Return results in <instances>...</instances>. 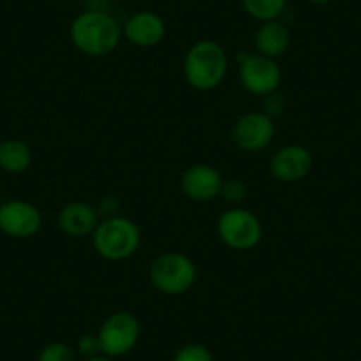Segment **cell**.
<instances>
[{
	"mask_svg": "<svg viewBox=\"0 0 361 361\" xmlns=\"http://www.w3.org/2000/svg\"><path fill=\"white\" fill-rule=\"evenodd\" d=\"M69 37L82 54L89 57H105L119 47L123 25L109 13L89 9L75 16L69 27Z\"/></svg>",
	"mask_w": 361,
	"mask_h": 361,
	"instance_id": "1",
	"label": "cell"
},
{
	"mask_svg": "<svg viewBox=\"0 0 361 361\" xmlns=\"http://www.w3.org/2000/svg\"><path fill=\"white\" fill-rule=\"evenodd\" d=\"M185 78L197 90H213L225 80L228 71V57L225 48L213 39H200L186 51Z\"/></svg>",
	"mask_w": 361,
	"mask_h": 361,
	"instance_id": "2",
	"label": "cell"
},
{
	"mask_svg": "<svg viewBox=\"0 0 361 361\" xmlns=\"http://www.w3.org/2000/svg\"><path fill=\"white\" fill-rule=\"evenodd\" d=\"M142 234L133 220L124 216H109L92 232V245L98 255L110 262L126 260L137 253Z\"/></svg>",
	"mask_w": 361,
	"mask_h": 361,
	"instance_id": "3",
	"label": "cell"
},
{
	"mask_svg": "<svg viewBox=\"0 0 361 361\" xmlns=\"http://www.w3.org/2000/svg\"><path fill=\"white\" fill-rule=\"evenodd\" d=\"M149 280L159 293L180 296L195 286L197 266L185 253L165 252L149 266Z\"/></svg>",
	"mask_w": 361,
	"mask_h": 361,
	"instance_id": "4",
	"label": "cell"
},
{
	"mask_svg": "<svg viewBox=\"0 0 361 361\" xmlns=\"http://www.w3.org/2000/svg\"><path fill=\"white\" fill-rule=\"evenodd\" d=\"M218 235L221 241L232 250L246 252L255 248L262 239V224L259 218L248 209L232 207L227 209L216 224Z\"/></svg>",
	"mask_w": 361,
	"mask_h": 361,
	"instance_id": "5",
	"label": "cell"
},
{
	"mask_svg": "<svg viewBox=\"0 0 361 361\" xmlns=\"http://www.w3.org/2000/svg\"><path fill=\"white\" fill-rule=\"evenodd\" d=\"M140 338V322L130 312H116L103 321L98 331L99 349L109 357H121L135 349Z\"/></svg>",
	"mask_w": 361,
	"mask_h": 361,
	"instance_id": "6",
	"label": "cell"
},
{
	"mask_svg": "<svg viewBox=\"0 0 361 361\" xmlns=\"http://www.w3.org/2000/svg\"><path fill=\"white\" fill-rule=\"evenodd\" d=\"M239 78L250 94L267 98L275 94L282 83V71L275 59L264 57L260 54L243 55L239 64Z\"/></svg>",
	"mask_w": 361,
	"mask_h": 361,
	"instance_id": "7",
	"label": "cell"
},
{
	"mask_svg": "<svg viewBox=\"0 0 361 361\" xmlns=\"http://www.w3.org/2000/svg\"><path fill=\"white\" fill-rule=\"evenodd\" d=\"M43 214L27 200H8L0 204V231L13 239H30L41 231Z\"/></svg>",
	"mask_w": 361,
	"mask_h": 361,
	"instance_id": "8",
	"label": "cell"
},
{
	"mask_svg": "<svg viewBox=\"0 0 361 361\" xmlns=\"http://www.w3.org/2000/svg\"><path fill=\"white\" fill-rule=\"evenodd\" d=\"M276 133L273 117L266 112L245 114L232 128V140L241 151L260 152L273 142Z\"/></svg>",
	"mask_w": 361,
	"mask_h": 361,
	"instance_id": "9",
	"label": "cell"
},
{
	"mask_svg": "<svg viewBox=\"0 0 361 361\" xmlns=\"http://www.w3.org/2000/svg\"><path fill=\"white\" fill-rule=\"evenodd\" d=\"M314 159L307 147L298 144H289L280 147L269 161V172L280 183H298L310 173Z\"/></svg>",
	"mask_w": 361,
	"mask_h": 361,
	"instance_id": "10",
	"label": "cell"
},
{
	"mask_svg": "<svg viewBox=\"0 0 361 361\" xmlns=\"http://www.w3.org/2000/svg\"><path fill=\"white\" fill-rule=\"evenodd\" d=\"M224 183L221 173L214 166L204 163L188 166L180 176V190L195 202H207L220 197Z\"/></svg>",
	"mask_w": 361,
	"mask_h": 361,
	"instance_id": "11",
	"label": "cell"
},
{
	"mask_svg": "<svg viewBox=\"0 0 361 361\" xmlns=\"http://www.w3.org/2000/svg\"><path fill=\"white\" fill-rule=\"evenodd\" d=\"M123 36L138 48L158 47L166 36V25L159 15L152 11H138L123 25Z\"/></svg>",
	"mask_w": 361,
	"mask_h": 361,
	"instance_id": "12",
	"label": "cell"
},
{
	"mask_svg": "<svg viewBox=\"0 0 361 361\" xmlns=\"http://www.w3.org/2000/svg\"><path fill=\"white\" fill-rule=\"evenodd\" d=\"M99 224V214L94 206L87 202H69L59 213V227L66 235L71 238H83L92 235L94 228Z\"/></svg>",
	"mask_w": 361,
	"mask_h": 361,
	"instance_id": "13",
	"label": "cell"
},
{
	"mask_svg": "<svg viewBox=\"0 0 361 361\" xmlns=\"http://www.w3.org/2000/svg\"><path fill=\"white\" fill-rule=\"evenodd\" d=\"M290 44V32L280 20L264 22L255 34L257 54L269 59H279L286 55Z\"/></svg>",
	"mask_w": 361,
	"mask_h": 361,
	"instance_id": "14",
	"label": "cell"
},
{
	"mask_svg": "<svg viewBox=\"0 0 361 361\" xmlns=\"http://www.w3.org/2000/svg\"><path fill=\"white\" fill-rule=\"evenodd\" d=\"M32 165V151L29 144L18 138L0 142V169L8 173H22Z\"/></svg>",
	"mask_w": 361,
	"mask_h": 361,
	"instance_id": "15",
	"label": "cell"
},
{
	"mask_svg": "<svg viewBox=\"0 0 361 361\" xmlns=\"http://www.w3.org/2000/svg\"><path fill=\"white\" fill-rule=\"evenodd\" d=\"M243 8L260 23L279 20L287 8V0H241Z\"/></svg>",
	"mask_w": 361,
	"mask_h": 361,
	"instance_id": "16",
	"label": "cell"
},
{
	"mask_svg": "<svg viewBox=\"0 0 361 361\" xmlns=\"http://www.w3.org/2000/svg\"><path fill=\"white\" fill-rule=\"evenodd\" d=\"M36 361H75V350L66 342H50L39 350Z\"/></svg>",
	"mask_w": 361,
	"mask_h": 361,
	"instance_id": "17",
	"label": "cell"
},
{
	"mask_svg": "<svg viewBox=\"0 0 361 361\" xmlns=\"http://www.w3.org/2000/svg\"><path fill=\"white\" fill-rule=\"evenodd\" d=\"M172 361H214V357L204 343H186L173 354Z\"/></svg>",
	"mask_w": 361,
	"mask_h": 361,
	"instance_id": "18",
	"label": "cell"
},
{
	"mask_svg": "<svg viewBox=\"0 0 361 361\" xmlns=\"http://www.w3.org/2000/svg\"><path fill=\"white\" fill-rule=\"evenodd\" d=\"M246 185L239 179H228L225 180L221 186L220 197H224L228 204H239L246 197Z\"/></svg>",
	"mask_w": 361,
	"mask_h": 361,
	"instance_id": "19",
	"label": "cell"
},
{
	"mask_svg": "<svg viewBox=\"0 0 361 361\" xmlns=\"http://www.w3.org/2000/svg\"><path fill=\"white\" fill-rule=\"evenodd\" d=\"M76 353L80 356L87 357H92V356H98L102 354V349H99V340L98 335H83L82 338L76 342Z\"/></svg>",
	"mask_w": 361,
	"mask_h": 361,
	"instance_id": "20",
	"label": "cell"
},
{
	"mask_svg": "<svg viewBox=\"0 0 361 361\" xmlns=\"http://www.w3.org/2000/svg\"><path fill=\"white\" fill-rule=\"evenodd\" d=\"M83 361H114L112 357L105 356V354H98V356H92V357H87V360Z\"/></svg>",
	"mask_w": 361,
	"mask_h": 361,
	"instance_id": "21",
	"label": "cell"
},
{
	"mask_svg": "<svg viewBox=\"0 0 361 361\" xmlns=\"http://www.w3.org/2000/svg\"><path fill=\"white\" fill-rule=\"evenodd\" d=\"M308 2H312L314 6H326V4H329L331 0H308Z\"/></svg>",
	"mask_w": 361,
	"mask_h": 361,
	"instance_id": "22",
	"label": "cell"
},
{
	"mask_svg": "<svg viewBox=\"0 0 361 361\" xmlns=\"http://www.w3.org/2000/svg\"><path fill=\"white\" fill-rule=\"evenodd\" d=\"M0 204H2V200H0Z\"/></svg>",
	"mask_w": 361,
	"mask_h": 361,
	"instance_id": "23",
	"label": "cell"
}]
</instances>
